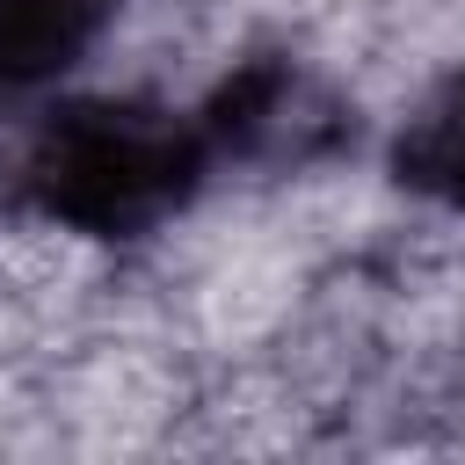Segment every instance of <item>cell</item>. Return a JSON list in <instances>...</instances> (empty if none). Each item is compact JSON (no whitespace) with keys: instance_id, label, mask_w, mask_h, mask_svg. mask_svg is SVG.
I'll return each instance as SVG.
<instances>
[{"instance_id":"cell-1","label":"cell","mask_w":465,"mask_h":465,"mask_svg":"<svg viewBox=\"0 0 465 465\" xmlns=\"http://www.w3.org/2000/svg\"><path fill=\"white\" fill-rule=\"evenodd\" d=\"M203 124L153 102H73L29 145V196L102 240L153 232L203 182Z\"/></svg>"},{"instance_id":"cell-2","label":"cell","mask_w":465,"mask_h":465,"mask_svg":"<svg viewBox=\"0 0 465 465\" xmlns=\"http://www.w3.org/2000/svg\"><path fill=\"white\" fill-rule=\"evenodd\" d=\"M203 138H211V153H247V160H283L291 153L298 160L305 145L327 138V102L291 65H254L211 102Z\"/></svg>"},{"instance_id":"cell-3","label":"cell","mask_w":465,"mask_h":465,"mask_svg":"<svg viewBox=\"0 0 465 465\" xmlns=\"http://www.w3.org/2000/svg\"><path fill=\"white\" fill-rule=\"evenodd\" d=\"M102 29V0H0V87L65 73Z\"/></svg>"},{"instance_id":"cell-4","label":"cell","mask_w":465,"mask_h":465,"mask_svg":"<svg viewBox=\"0 0 465 465\" xmlns=\"http://www.w3.org/2000/svg\"><path fill=\"white\" fill-rule=\"evenodd\" d=\"M392 167H400L407 189L465 211V65L407 116V131H400V145H392Z\"/></svg>"}]
</instances>
